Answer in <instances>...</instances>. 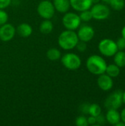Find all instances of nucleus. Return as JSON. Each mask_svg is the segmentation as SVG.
Here are the masks:
<instances>
[{
  "label": "nucleus",
  "instance_id": "nucleus-1",
  "mask_svg": "<svg viewBox=\"0 0 125 126\" xmlns=\"http://www.w3.org/2000/svg\"><path fill=\"white\" fill-rule=\"evenodd\" d=\"M79 41L77 34L74 30H67L60 33L58 37V44L60 47L65 50L72 49L76 47L77 44Z\"/></svg>",
  "mask_w": 125,
  "mask_h": 126
},
{
  "label": "nucleus",
  "instance_id": "nucleus-2",
  "mask_svg": "<svg viewBox=\"0 0 125 126\" xmlns=\"http://www.w3.org/2000/svg\"><path fill=\"white\" fill-rule=\"evenodd\" d=\"M86 67L93 75H100L105 72L107 63L102 57L97 55H93L87 59Z\"/></svg>",
  "mask_w": 125,
  "mask_h": 126
},
{
  "label": "nucleus",
  "instance_id": "nucleus-3",
  "mask_svg": "<svg viewBox=\"0 0 125 126\" xmlns=\"http://www.w3.org/2000/svg\"><path fill=\"white\" fill-rule=\"evenodd\" d=\"M98 49L100 53L106 57H112L118 51L116 42L109 38H105L102 40L99 43Z\"/></svg>",
  "mask_w": 125,
  "mask_h": 126
},
{
  "label": "nucleus",
  "instance_id": "nucleus-4",
  "mask_svg": "<svg viewBox=\"0 0 125 126\" xmlns=\"http://www.w3.org/2000/svg\"><path fill=\"white\" fill-rule=\"evenodd\" d=\"M37 11L41 18L44 19H50L54 16L55 9L52 1L49 0H43L38 5Z\"/></svg>",
  "mask_w": 125,
  "mask_h": 126
},
{
  "label": "nucleus",
  "instance_id": "nucleus-5",
  "mask_svg": "<svg viewBox=\"0 0 125 126\" xmlns=\"http://www.w3.org/2000/svg\"><path fill=\"white\" fill-rule=\"evenodd\" d=\"M61 62L64 67L69 70H76L79 69L81 66V59L75 53H66L62 58Z\"/></svg>",
  "mask_w": 125,
  "mask_h": 126
},
{
  "label": "nucleus",
  "instance_id": "nucleus-6",
  "mask_svg": "<svg viewBox=\"0 0 125 126\" xmlns=\"http://www.w3.org/2000/svg\"><path fill=\"white\" fill-rule=\"evenodd\" d=\"M122 94H123V92H122L121 90H117L113 92L111 94H110L105 100V108L108 110L119 109L123 104Z\"/></svg>",
  "mask_w": 125,
  "mask_h": 126
},
{
  "label": "nucleus",
  "instance_id": "nucleus-7",
  "mask_svg": "<svg viewBox=\"0 0 125 126\" xmlns=\"http://www.w3.org/2000/svg\"><path fill=\"white\" fill-rule=\"evenodd\" d=\"M62 22L67 30H75L80 27L81 20L79 15L74 13H67L63 17Z\"/></svg>",
  "mask_w": 125,
  "mask_h": 126
},
{
  "label": "nucleus",
  "instance_id": "nucleus-8",
  "mask_svg": "<svg viewBox=\"0 0 125 126\" xmlns=\"http://www.w3.org/2000/svg\"><path fill=\"white\" fill-rule=\"evenodd\" d=\"M93 18L97 20H104L109 17L110 9L103 4H95L91 9Z\"/></svg>",
  "mask_w": 125,
  "mask_h": 126
},
{
  "label": "nucleus",
  "instance_id": "nucleus-9",
  "mask_svg": "<svg viewBox=\"0 0 125 126\" xmlns=\"http://www.w3.org/2000/svg\"><path fill=\"white\" fill-rule=\"evenodd\" d=\"M16 32L15 28L11 24H4L0 26V40L2 41H9L13 38Z\"/></svg>",
  "mask_w": 125,
  "mask_h": 126
},
{
  "label": "nucleus",
  "instance_id": "nucleus-10",
  "mask_svg": "<svg viewBox=\"0 0 125 126\" xmlns=\"http://www.w3.org/2000/svg\"><path fill=\"white\" fill-rule=\"evenodd\" d=\"M77 34L80 41L88 42L94 36V30L88 25H83L79 29Z\"/></svg>",
  "mask_w": 125,
  "mask_h": 126
},
{
  "label": "nucleus",
  "instance_id": "nucleus-11",
  "mask_svg": "<svg viewBox=\"0 0 125 126\" xmlns=\"http://www.w3.org/2000/svg\"><path fill=\"white\" fill-rule=\"evenodd\" d=\"M98 86L103 91H109L112 89L113 86V81L111 77L108 75L107 74H102L99 75L97 80Z\"/></svg>",
  "mask_w": 125,
  "mask_h": 126
},
{
  "label": "nucleus",
  "instance_id": "nucleus-12",
  "mask_svg": "<svg viewBox=\"0 0 125 126\" xmlns=\"http://www.w3.org/2000/svg\"><path fill=\"white\" fill-rule=\"evenodd\" d=\"M71 7L77 11L89 10L92 6L91 0H69Z\"/></svg>",
  "mask_w": 125,
  "mask_h": 126
},
{
  "label": "nucleus",
  "instance_id": "nucleus-13",
  "mask_svg": "<svg viewBox=\"0 0 125 126\" xmlns=\"http://www.w3.org/2000/svg\"><path fill=\"white\" fill-rule=\"evenodd\" d=\"M105 118L108 123H109L111 125L115 126L121 120V115L117 109H108Z\"/></svg>",
  "mask_w": 125,
  "mask_h": 126
},
{
  "label": "nucleus",
  "instance_id": "nucleus-14",
  "mask_svg": "<svg viewBox=\"0 0 125 126\" xmlns=\"http://www.w3.org/2000/svg\"><path fill=\"white\" fill-rule=\"evenodd\" d=\"M53 4L55 9L62 13H66L70 8V1L69 0H53Z\"/></svg>",
  "mask_w": 125,
  "mask_h": 126
},
{
  "label": "nucleus",
  "instance_id": "nucleus-15",
  "mask_svg": "<svg viewBox=\"0 0 125 126\" xmlns=\"http://www.w3.org/2000/svg\"><path fill=\"white\" fill-rule=\"evenodd\" d=\"M17 33L22 38H27L32 33V27L27 23H22L19 24L15 29Z\"/></svg>",
  "mask_w": 125,
  "mask_h": 126
},
{
  "label": "nucleus",
  "instance_id": "nucleus-16",
  "mask_svg": "<svg viewBox=\"0 0 125 126\" xmlns=\"http://www.w3.org/2000/svg\"><path fill=\"white\" fill-rule=\"evenodd\" d=\"M114 56V63L119 67L122 68L125 66V52L123 50H118Z\"/></svg>",
  "mask_w": 125,
  "mask_h": 126
},
{
  "label": "nucleus",
  "instance_id": "nucleus-17",
  "mask_svg": "<svg viewBox=\"0 0 125 126\" xmlns=\"http://www.w3.org/2000/svg\"><path fill=\"white\" fill-rule=\"evenodd\" d=\"M39 30L43 34H49L53 30V24L49 19H46L41 23Z\"/></svg>",
  "mask_w": 125,
  "mask_h": 126
},
{
  "label": "nucleus",
  "instance_id": "nucleus-18",
  "mask_svg": "<svg viewBox=\"0 0 125 126\" xmlns=\"http://www.w3.org/2000/svg\"><path fill=\"white\" fill-rule=\"evenodd\" d=\"M105 73H106L108 75H109L112 78H116L120 74V67H119L115 63L114 64L107 65Z\"/></svg>",
  "mask_w": 125,
  "mask_h": 126
},
{
  "label": "nucleus",
  "instance_id": "nucleus-19",
  "mask_svg": "<svg viewBox=\"0 0 125 126\" xmlns=\"http://www.w3.org/2000/svg\"><path fill=\"white\" fill-rule=\"evenodd\" d=\"M46 57L50 61H57L60 59V58L61 57V52H60L59 49L56 48H50L46 52Z\"/></svg>",
  "mask_w": 125,
  "mask_h": 126
},
{
  "label": "nucleus",
  "instance_id": "nucleus-20",
  "mask_svg": "<svg viewBox=\"0 0 125 126\" xmlns=\"http://www.w3.org/2000/svg\"><path fill=\"white\" fill-rule=\"evenodd\" d=\"M109 4L113 10L119 11L125 7V0H111Z\"/></svg>",
  "mask_w": 125,
  "mask_h": 126
},
{
  "label": "nucleus",
  "instance_id": "nucleus-21",
  "mask_svg": "<svg viewBox=\"0 0 125 126\" xmlns=\"http://www.w3.org/2000/svg\"><path fill=\"white\" fill-rule=\"evenodd\" d=\"M101 113H102V109L98 104L94 103V104L90 105L89 110H88V114L91 116H94V117H97Z\"/></svg>",
  "mask_w": 125,
  "mask_h": 126
},
{
  "label": "nucleus",
  "instance_id": "nucleus-22",
  "mask_svg": "<svg viewBox=\"0 0 125 126\" xmlns=\"http://www.w3.org/2000/svg\"><path fill=\"white\" fill-rule=\"evenodd\" d=\"M79 16L80 18V20L83 21H89L93 18L91 10H85L81 11L80 15Z\"/></svg>",
  "mask_w": 125,
  "mask_h": 126
},
{
  "label": "nucleus",
  "instance_id": "nucleus-23",
  "mask_svg": "<svg viewBox=\"0 0 125 126\" xmlns=\"http://www.w3.org/2000/svg\"><path fill=\"white\" fill-rule=\"evenodd\" d=\"M75 124L77 126H88L87 118L84 116L78 117L75 120Z\"/></svg>",
  "mask_w": 125,
  "mask_h": 126
},
{
  "label": "nucleus",
  "instance_id": "nucleus-24",
  "mask_svg": "<svg viewBox=\"0 0 125 126\" xmlns=\"http://www.w3.org/2000/svg\"><path fill=\"white\" fill-rule=\"evenodd\" d=\"M8 21V14L3 9H0V26L4 24Z\"/></svg>",
  "mask_w": 125,
  "mask_h": 126
},
{
  "label": "nucleus",
  "instance_id": "nucleus-25",
  "mask_svg": "<svg viewBox=\"0 0 125 126\" xmlns=\"http://www.w3.org/2000/svg\"><path fill=\"white\" fill-rule=\"evenodd\" d=\"M118 50H124L125 49V38L123 37L119 38L116 42Z\"/></svg>",
  "mask_w": 125,
  "mask_h": 126
},
{
  "label": "nucleus",
  "instance_id": "nucleus-26",
  "mask_svg": "<svg viewBox=\"0 0 125 126\" xmlns=\"http://www.w3.org/2000/svg\"><path fill=\"white\" fill-rule=\"evenodd\" d=\"M76 47L77 48L78 51H80V52H85V49H87L86 42H84V41H82L79 40L78 43L76 45Z\"/></svg>",
  "mask_w": 125,
  "mask_h": 126
},
{
  "label": "nucleus",
  "instance_id": "nucleus-27",
  "mask_svg": "<svg viewBox=\"0 0 125 126\" xmlns=\"http://www.w3.org/2000/svg\"><path fill=\"white\" fill-rule=\"evenodd\" d=\"M96 118H97V123L98 125H103L106 122V118L103 115H102V114L98 115Z\"/></svg>",
  "mask_w": 125,
  "mask_h": 126
},
{
  "label": "nucleus",
  "instance_id": "nucleus-28",
  "mask_svg": "<svg viewBox=\"0 0 125 126\" xmlns=\"http://www.w3.org/2000/svg\"><path fill=\"white\" fill-rule=\"evenodd\" d=\"M89 106H90V104H88V103H84L83 105H81L80 109L82 113L83 114H88V110H89Z\"/></svg>",
  "mask_w": 125,
  "mask_h": 126
},
{
  "label": "nucleus",
  "instance_id": "nucleus-29",
  "mask_svg": "<svg viewBox=\"0 0 125 126\" xmlns=\"http://www.w3.org/2000/svg\"><path fill=\"white\" fill-rule=\"evenodd\" d=\"M11 0H0V9H4L10 5Z\"/></svg>",
  "mask_w": 125,
  "mask_h": 126
},
{
  "label": "nucleus",
  "instance_id": "nucleus-30",
  "mask_svg": "<svg viewBox=\"0 0 125 126\" xmlns=\"http://www.w3.org/2000/svg\"><path fill=\"white\" fill-rule=\"evenodd\" d=\"M88 120V125H95L97 123V118L96 117H94V116H91L87 119Z\"/></svg>",
  "mask_w": 125,
  "mask_h": 126
},
{
  "label": "nucleus",
  "instance_id": "nucleus-31",
  "mask_svg": "<svg viewBox=\"0 0 125 126\" xmlns=\"http://www.w3.org/2000/svg\"><path fill=\"white\" fill-rule=\"evenodd\" d=\"M120 115H121V120L123 121L125 123V108L122 111Z\"/></svg>",
  "mask_w": 125,
  "mask_h": 126
},
{
  "label": "nucleus",
  "instance_id": "nucleus-32",
  "mask_svg": "<svg viewBox=\"0 0 125 126\" xmlns=\"http://www.w3.org/2000/svg\"><path fill=\"white\" fill-rule=\"evenodd\" d=\"M116 126H125V123L123 122V121H122V120H120L119 123H117L116 125Z\"/></svg>",
  "mask_w": 125,
  "mask_h": 126
},
{
  "label": "nucleus",
  "instance_id": "nucleus-33",
  "mask_svg": "<svg viewBox=\"0 0 125 126\" xmlns=\"http://www.w3.org/2000/svg\"><path fill=\"white\" fill-rule=\"evenodd\" d=\"M122 36L125 38V26L122 28Z\"/></svg>",
  "mask_w": 125,
  "mask_h": 126
},
{
  "label": "nucleus",
  "instance_id": "nucleus-34",
  "mask_svg": "<svg viewBox=\"0 0 125 126\" xmlns=\"http://www.w3.org/2000/svg\"><path fill=\"white\" fill-rule=\"evenodd\" d=\"M122 100H123V103L125 104V91L123 92V94H122Z\"/></svg>",
  "mask_w": 125,
  "mask_h": 126
},
{
  "label": "nucleus",
  "instance_id": "nucleus-35",
  "mask_svg": "<svg viewBox=\"0 0 125 126\" xmlns=\"http://www.w3.org/2000/svg\"><path fill=\"white\" fill-rule=\"evenodd\" d=\"M91 1H92V3H94V4H97V3L99 2L100 0H91Z\"/></svg>",
  "mask_w": 125,
  "mask_h": 126
},
{
  "label": "nucleus",
  "instance_id": "nucleus-36",
  "mask_svg": "<svg viewBox=\"0 0 125 126\" xmlns=\"http://www.w3.org/2000/svg\"><path fill=\"white\" fill-rule=\"evenodd\" d=\"M102 1H104V2H105V3H108V4H109V2H110V1L111 0H102Z\"/></svg>",
  "mask_w": 125,
  "mask_h": 126
}]
</instances>
